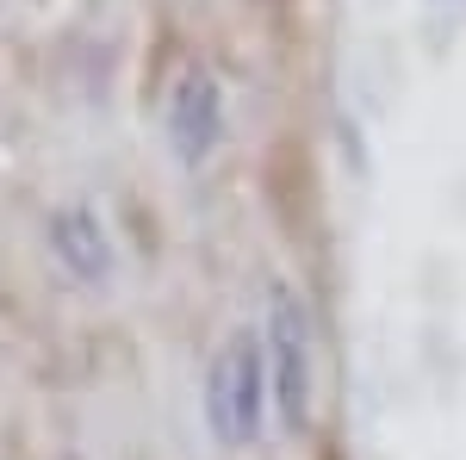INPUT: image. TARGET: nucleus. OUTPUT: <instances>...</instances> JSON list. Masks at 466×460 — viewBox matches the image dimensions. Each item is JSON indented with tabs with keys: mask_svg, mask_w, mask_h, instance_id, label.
<instances>
[{
	"mask_svg": "<svg viewBox=\"0 0 466 460\" xmlns=\"http://www.w3.org/2000/svg\"><path fill=\"white\" fill-rule=\"evenodd\" d=\"M44 243L56 255V268L81 286L112 281V230L100 224L94 206H56L50 224H44Z\"/></svg>",
	"mask_w": 466,
	"mask_h": 460,
	"instance_id": "4",
	"label": "nucleus"
},
{
	"mask_svg": "<svg viewBox=\"0 0 466 460\" xmlns=\"http://www.w3.org/2000/svg\"><path fill=\"white\" fill-rule=\"evenodd\" d=\"M162 131L175 149L180 169H206L224 143V87L206 63H187L168 87V112H162Z\"/></svg>",
	"mask_w": 466,
	"mask_h": 460,
	"instance_id": "3",
	"label": "nucleus"
},
{
	"mask_svg": "<svg viewBox=\"0 0 466 460\" xmlns=\"http://www.w3.org/2000/svg\"><path fill=\"white\" fill-rule=\"evenodd\" d=\"M274 398H268V354L255 330H230L224 349L206 367V424L224 448H255L268 424Z\"/></svg>",
	"mask_w": 466,
	"mask_h": 460,
	"instance_id": "1",
	"label": "nucleus"
},
{
	"mask_svg": "<svg viewBox=\"0 0 466 460\" xmlns=\"http://www.w3.org/2000/svg\"><path fill=\"white\" fill-rule=\"evenodd\" d=\"M261 354H268V398H274L280 424L305 429L311 424V312L292 286H274V299H268Z\"/></svg>",
	"mask_w": 466,
	"mask_h": 460,
	"instance_id": "2",
	"label": "nucleus"
},
{
	"mask_svg": "<svg viewBox=\"0 0 466 460\" xmlns=\"http://www.w3.org/2000/svg\"><path fill=\"white\" fill-rule=\"evenodd\" d=\"M56 460H75V455H56Z\"/></svg>",
	"mask_w": 466,
	"mask_h": 460,
	"instance_id": "5",
	"label": "nucleus"
}]
</instances>
